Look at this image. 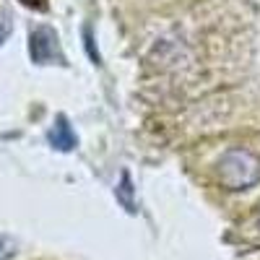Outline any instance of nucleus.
<instances>
[{
    "instance_id": "1",
    "label": "nucleus",
    "mask_w": 260,
    "mask_h": 260,
    "mask_svg": "<svg viewBox=\"0 0 260 260\" xmlns=\"http://www.w3.org/2000/svg\"><path fill=\"white\" fill-rule=\"evenodd\" d=\"M216 177H219V185L224 190H250L260 182V156L242 146L229 148L216 164Z\"/></svg>"
},
{
    "instance_id": "2",
    "label": "nucleus",
    "mask_w": 260,
    "mask_h": 260,
    "mask_svg": "<svg viewBox=\"0 0 260 260\" xmlns=\"http://www.w3.org/2000/svg\"><path fill=\"white\" fill-rule=\"evenodd\" d=\"M29 55L37 65H55L65 62V55L60 50V39L50 26H37L29 37Z\"/></svg>"
},
{
    "instance_id": "3",
    "label": "nucleus",
    "mask_w": 260,
    "mask_h": 260,
    "mask_svg": "<svg viewBox=\"0 0 260 260\" xmlns=\"http://www.w3.org/2000/svg\"><path fill=\"white\" fill-rule=\"evenodd\" d=\"M47 138H50V143H52L57 151H73L76 143H78V138H76V133H73V127L68 125V120H65V117H57V122L50 127Z\"/></svg>"
},
{
    "instance_id": "4",
    "label": "nucleus",
    "mask_w": 260,
    "mask_h": 260,
    "mask_svg": "<svg viewBox=\"0 0 260 260\" xmlns=\"http://www.w3.org/2000/svg\"><path fill=\"white\" fill-rule=\"evenodd\" d=\"M11 252H13V245H11V240H8V237H3V234H0V260H6Z\"/></svg>"
},
{
    "instance_id": "5",
    "label": "nucleus",
    "mask_w": 260,
    "mask_h": 260,
    "mask_svg": "<svg viewBox=\"0 0 260 260\" xmlns=\"http://www.w3.org/2000/svg\"><path fill=\"white\" fill-rule=\"evenodd\" d=\"M18 3L31 11H47V0H18Z\"/></svg>"
}]
</instances>
